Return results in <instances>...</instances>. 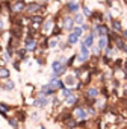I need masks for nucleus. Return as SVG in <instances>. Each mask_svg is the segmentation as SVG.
Returning a JSON list of instances; mask_svg holds the SVG:
<instances>
[{
  "mask_svg": "<svg viewBox=\"0 0 127 129\" xmlns=\"http://www.w3.org/2000/svg\"><path fill=\"white\" fill-rule=\"evenodd\" d=\"M48 85H50V88H51V90H59V88H64V82H62V81H51Z\"/></svg>",
  "mask_w": 127,
  "mask_h": 129,
  "instance_id": "20e7f679",
  "label": "nucleus"
},
{
  "mask_svg": "<svg viewBox=\"0 0 127 129\" xmlns=\"http://www.w3.org/2000/svg\"><path fill=\"white\" fill-rule=\"evenodd\" d=\"M33 27H39L41 26V23H42V18L41 17H33Z\"/></svg>",
  "mask_w": 127,
  "mask_h": 129,
  "instance_id": "f3484780",
  "label": "nucleus"
},
{
  "mask_svg": "<svg viewBox=\"0 0 127 129\" xmlns=\"http://www.w3.org/2000/svg\"><path fill=\"white\" fill-rule=\"evenodd\" d=\"M77 41H79V35H77L76 32L70 34V37H68V44H76Z\"/></svg>",
  "mask_w": 127,
  "mask_h": 129,
  "instance_id": "9b49d317",
  "label": "nucleus"
},
{
  "mask_svg": "<svg viewBox=\"0 0 127 129\" xmlns=\"http://www.w3.org/2000/svg\"><path fill=\"white\" fill-rule=\"evenodd\" d=\"M95 30H97L98 35H101V37H104V35L107 34V27H106V26H101V24H100V26L97 24V26H95Z\"/></svg>",
  "mask_w": 127,
  "mask_h": 129,
  "instance_id": "9d476101",
  "label": "nucleus"
},
{
  "mask_svg": "<svg viewBox=\"0 0 127 129\" xmlns=\"http://www.w3.org/2000/svg\"><path fill=\"white\" fill-rule=\"evenodd\" d=\"M98 96V90L97 88H89L88 91H86V97H89V99H94V97H97Z\"/></svg>",
  "mask_w": 127,
  "mask_h": 129,
  "instance_id": "1a4fd4ad",
  "label": "nucleus"
},
{
  "mask_svg": "<svg viewBox=\"0 0 127 129\" xmlns=\"http://www.w3.org/2000/svg\"><path fill=\"white\" fill-rule=\"evenodd\" d=\"M8 109H9V108H8V105H5V103H0V112H3V114H5Z\"/></svg>",
  "mask_w": 127,
  "mask_h": 129,
  "instance_id": "aec40b11",
  "label": "nucleus"
},
{
  "mask_svg": "<svg viewBox=\"0 0 127 129\" xmlns=\"http://www.w3.org/2000/svg\"><path fill=\"white\" fill-rule=\"evenodd\" d=\"M94 34L95 32H92V34H89L86 38H85V41H83V44L86 46V47H91L92 46V43H94Z\"/></svg>",
  "mask_w": 127,
  "mask_h": 129,
  "instance_id": "0eeeda50",
  "label": "nucleus"
},
{
  "mask_svg": "<svg viewBox=\"0 0 127 129\" xmlns=\"http://www.w3.org/2000/svg\"><path fill=\"white\" fill-rule=\"evenodd\" d=\"M106 44H107V38H106V37H101L100 41H98V47H100V49H104Z\"/></svg>",
  "mask_w": 127,
  "mask_h": 129,
  "instance_id": "a211bd4d",
  "label": "nucleus"
},
{
  "mask_svg": "<svg viewBox=\"0 0 127 129\" xmlns=\"http://www.w3.org/2000/svg\"><path fill=\"white\" fill-rule=\"evenodd\" d=\"M74 115L83 120V118H86V111L83 108H77V109H74Z\"/></svg>",
  "mask_w": 127,
  "mask_h": 129,
  "instance_id": "423d86ee",
  "label": "nucleus"
},
{
  "mask_svg": "<svg viewBox=\"0 0 127 129\" xmlns=\"http://www.w3.org/2000/svg\"><path fill=\"white\" fill-rule=\"evenodd\" d=\"M56 43H57V40H51V41L48 43V46H50V47H54V46H56Z\"/></svg>",
  "mask_w": 127,
  "mask_h": 129,
  "instance_id": "cd10ccee",
  "label": "nucleus"
},
{
  "mask_svg": "<svg viewBox=\"0 0 127 129\" xmlns=\"http://www.w3.org/2000/svg\"><path fill=\"white\" fill-rule=\"evenodd\" d=\"M65 82H67V84H68V85H74V78H73V76H68V78H67V81H65Z\"/></svg>",
  "mask_w": 127,
  "mask_h": 129,
  "instance_id": "412c9836",
  "label": "nucleus"
},
{
  "mask_svg": "<svg viewBox=\"0 0 127 129\" xmlns=\"http://www.w3.org/2000/svg\"><path fill=\"white\" fill-rule=\"evenodd\" d=\"M38 9H39V6H38V2L26 5V11H27V12H30V14H33V12H38Z\"/></svg>",
  "mask_w": 127,
  "mask_h": 129,
  "instance_id": "7ed1b4c3",
  "label": "nucleus"
},
{
  "mask_svg": "<svg viewBox=\"0 0 127 129\" xmlns=\"http://www.w3.org/2000/svg\"><path fill=\"white\" fill-rule=\"evenodd\" d=\"M23 9H26L24 2H17V3L14 5V8H12V11H14V12H21Z\"/></svg>",
  "mask_w": 127,
  "mask_h": 129,
  "instance_id": "39448f33",
  "label": "nucleus"
},
{
  "mask_svg": "<svg viewBox=\"0 0 127 129\" xmlns=\"http://www.w3.org/2000/svg\"><path fill=\"white\" fill-rule=\"evenodd\" d=\"M5 88H6V90H12V88H14V82H8V84H5Z\"/></svg>",
  "mask_w": 127,
  "mask_h": 129,
  "instance_id": "5701e85b",
  "label": "nucleus"
},
{
  "mask_svg": "<svg viewBox=\"0 0 127 129\" xmlns=\"http://www.w3.org/2000/svg\"><path fill=\"white\" fill-rule=\"evenodd\" d=\"M73 32H76V34H77L79 37L82 35V29H80V27H74V30H73Z\"/></svg>",
  "mask_w": 127,
  "mask_h": 129,
  "instance_id": "b1692460",
  "label": "nucleus"
},
{
  "mask_svg": "<svg viewBox=\"0 0 127 129\" xmlns=\"http://www.w3.org/2000/svg\"><path fill=\"white\" fill-rule=\"evenodd\" d=\"M0 78H9V70L5 67H0Z\"/></svg>",
  "mask_w": 127,
  "mask_h": 129,
  "instance_id": "dca6fc26",
  "label": "nucleus"
},
{
  "mask_svg": "<svg viewBox=\"0 0 127 129\" xmlns=\"http://www.w3.org/2000/svg\"><path fill=\"white\" fill-rule=\"evenodd\" d=\"M9 124H11V126H14V127H17V120L11 118V120H9Z\"/></svg>",
  "mask_w": 127,
  "mask_h": 129,
  "instance_id": "393cba45",
  "label": "nucleus"
},
{
  "mask_svg": "<svg viewBox=\"0 0 127 129\" xmlns=\"http://www.w3.org/2000/svg\"><path fill=\"white\" fill-rule=\"evenodd\" d=\"M73 24H74V20H73V18H70V17H67V18H65V21H64V29H71V27H73Z\"/></svg>",
  "mask_w": 127,
  "mask_h": 129,
  "instance_id": "f8f14e48",
  "label": "nucleus"
},
{
  "mask_svg": "<svg viewBox=\"0 0 127 129\" xmlns=\"http://www.w3.org/2000/svg\"><path fill=\"white\" fill-rule=\"evenodd\" d=\"M18 117H20V120H24V117H26V115H24V112H21V111H20V112H18Z\"/></svg>",
  "mask_w": 127,
  "mask_h": 129,
  "instance_id": "c756f323",
  "label": "nucleus"
},
{
  "mask_svg": "<svg viewBox=\"0 0 127 129\" xmlns=\"http://www.w3.org/2000/svg\"><path fill=\"white\" fill-rule=\"evenodd\" d=\"M0 29H3V21H0Z\"/></svg>",
  "mask_w": 127,
  "mask_h": 129,
  "instance_id": "7c9ffc66",
  "label": "nucleus"
},
{
  "mask_svg": "<svg viewBox=\"0 0 127 129\" xmlns=\"http://www.w3.org/2000/svg\"><path fill=\"white\" fill-rule=\"evenodd\" d=\"M122 34H124V37H125V38H127V30H124V32H122Z\"/></svg>",
  "mask_w": 127,
  "mask_h": 129,
  "instance_id": "2f4dec72",
  "label": "nucleus"
},
{
  "mask_svg": "<svg viewBox=\"0 0 127 129\" xmlns=\"http://www.w3.org/2000/svg\"><path fill=\"white\" fill-rule=\"evenodd\" d=\"M76 102H77V96H76V94H70V96L67 97V103H68V105H74Z\"/></svg>",
  "mask_w": 127,
  "mask_h": 129,
  "instance_id": "4468645a",
  "label": "nucleus"
},
{
  "mask_svg": "<svg viewBox=\"0 0 127 129\" xmlns=\"http://www.w3.org/2000/svg\"><path fill=\"white\" fill-rule=\"evenodd\" d=\"M77 9H79V5H77L76 2H70V3H68V11H70V12H76Z\"/></svg>",
  "mask_w": 127,
  "mask_h": 129,
  "instance_id": "ddd939ff",
  "label": "nucleus"
},
{
  "mask_svg": "<svg viewBox=\"0 0 127 129\" xmlns=\"http://www.w3.org/2000/svg\"><path fill=\"white\" fill-rule=\"evenodd\" d=\"M113 27H115V29H118V30H119V29H121V24H119V23H118V21H113Z\"/></svg>",
  "mask_w": 127,
  "mask_h": 129,
  "instance_id": "bb28decb",
  "label": "nucleus"
},
{
  "mask_svg": "<svg viewBox=\"0 0 127 129\" xmlns=\"http://www.w3.org/2000/svg\"><path fill=\"white\" fill-rule=\"evenodd\" d=\"M50 27H51V21H50V20H48V21H47V23H45V30H48V29H50Z\"/></svg>",
  "mask_w": 127,
  "mask_h": 129,
  "instance_id": "c85d7f7f",
  "label": "nucleus"
},
{
  "mask_svg": "<svg viewBox=\"0 0 127 129\" xmlns=\"http://www.w3.org/2000/svg\"><path fill=\"white\" fill-rule=\"evenodd\" d=\"M36 2H41V0H36Z\"/></svg>",
  "mask_w": 127,
  "mask_h": 129,
  "instance_id": "473e14b6",
  "label": "nucleus"
},
{
  "mask_svg": "<svg viewBox=\"0 0 127 129\" xmlns=\"http://www.w3.org/2000/svg\"><path fill=\"white\" fill-rule=\"evenodd\" d=\"M83 14H85V15H91V11L85 6V8H83Z\"/></svg>",
  "mask_w": 127,
  "mask_h": 129,
  "instance_id": "a878e982",
  "label": "nucleus"
},
{
  "mask_svg": "<svg viewBox=\"0 0 127 129\" xmlns=\"http://www.w3.org/2000/svg\"><path fill=\"white\" fill-rule=\"evenodd\" d=\"M88 58H89V52H88V47L83 44V46H82V49H80V56H79V61H82V62H83V61H86Z\"/></svg>",
  "mask_w": 127,
  "mask_h": 129,
  "instance_id": "f03ea898",
  "label": "nucleus"
},
{
  "mask_svg": "<svg viewBox=\"0 0 127 129\" xmlns=\"http://www.w3.org/2000/svg\"><path fill=\"white\" fill-rule=\"evenodd\" d=\"M70 94H71V93H70V90H67V88H64V90H62V97H64V99H67Z\"/></svg>",
  "mask_w": 127,
  "mask_h": 129,
  "instance_id": "6ab92c4d",
  "label": "nucleus"
},
{
  "mask_svg": "<svg viewBox=\"0 0 127 129\" xmlns=\"http://www.w3.org/2000/svg\"><path fill=\"white\" fill-rule=\"evenodd\" d=\"M51 70H53L54 75L62 73V72H64V62H62V61H54V62L51 64Z\"/></svg>",
  "mask_w": 127,
  "mask_h": 129,
  "instance_id": "f257e3e1",
  "label": "nucleus"
},
{
  "mask_svg": "<svg viewBox=\"0 0 127 129\" xmlns=\"http://www.w3.org/2000/svg\"><path fill=\"white\" fill-rule=\"evenodd\" d=\"M35 46H36L35 40H32L30 37H27V38H26V47H27V50H33Z\"/></svg>",
  "mask_w": 127,
  "mask_h": 129,
  "instance_id": "6e6552de",
  "label": "nucleus"
},
{
  "mask_svg": "<svg viewBox=\"0 0 127 129\" xmlns=\"http://www.w3.org/2000/svg\"><path fill=\"white\" fill-rule=\"evenodd\" d=\"M35 105L42 108V106H45V105H47V99H44V97H39V99H36V100H35Z\"/></svg>",
  "mask_w": 127,
  "mask_h": 129,
  "instance_id": "2eb2a0df",
  "label": "nucleus"
},
{
  "mask_svg": "<svg viewBox=\"0 0 127 129\" xmlns=\"http://www.w3.org/2000/svg\"><path fill=\"white\" fill-rule=\"evenodd\" d=\"M74 20H76V23H79V24H82V23H83V21H82V20H83V17H82V15H76V17H74Z\"/></svg>",
  "mask_w": 127,
  "mask_h": 129,
  "instance_id": "4be33fe9",
  "label": "nucleus"
}]
</instances>
